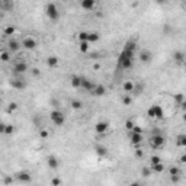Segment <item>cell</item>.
Here are the masks:
<instances>
[{
    "label": "cell",
    "instance_id": "cell-1",
    "mask_svg": "<svg viewBox=\"0 0 186 186\" xmlns=\"http://www.w3.org/2000/svg\"><path fill=\"white\" fill-rule=\"evenodd\" d=\"M135 48H137V42L135 41H128L124 45L122 52L119 54L118 58V67L124 69V70H129L134 66V54H135Z\"/></svg>",
    "mask_w": 186,
    "mask_h": 186
},
{
    "label": "cell",
    "instance_id": "cell-2",
    "mask_svg": "<svg viewBox=\"0 0 186 186\" xmlns=\"http://www.w3.org/2000/svg\"><path fill=\"white\" fill-rule=\"evenodd\" d=\"M150 146H151L154 150L163 149V147L166 146V138H164L163 135H160V134H154V135H151V138H150Z\"/></svg>",
    "mask_w": 186,
    "mask_h": 186
},
{
    "label": "cell",
    "instance_id": "cell-3",
    "mask_svg": "<svg viewBox=\"0 0 186 186\" xmlns=\"http://www.w3.org/2000/svg\"><path fill=\"white\" fill-rule=\"evenodd\" d=\"M50 118H51L52 124L57 125V127H61V125L66 122V116H64V113H63L61 111H58V109H55V111L51 112V113H50Z\"/></svg>",
    "mask_w": 186,
    "mask_h": 186
},
{
    "label": "cell",
    "instance_id": "cell-4",
    "mask_svg": "<svg viewBox=\"0 0 186 186\" xmlns=\"http://www.w3.org/2000/svg\"><path fill=\"white\" fill-rule=\"evenodd\" d=\"M45 13L47 16L51 19V21H57L60 18V12H58V7L54 4V3H48L45 6Z\"/></svg>",
    "mask_w": 186,
    "mask_h": 186
},
{
    "label": "cell",
    "instance_id": "cell-5",
    "mask_svg": "<svg viewBox=\"0 0 186 186\" xmlns=\"http://www.w3.org/2000/svg\"><path fill=\"white\" fill-rule=\"evenodd\" d=\"M10 86L16 90H23V89H26V81L23 77H16V79L10 80Z\"/></svg>",
    "mask_w": 186,
    "mask_h": 186
},
{
    "label": "cell",
    "instance_id": "cell-6",
    "mask_svg": "<svg viewBox=\"0 0 186 186\" xmlns=\"http://www.w3.org/2000/svg\"><path fill=\"white\" fill-rule=\"evenodd\" d=\"M28 71V64L25 63V61H18L15 66H13V73L18 76H22L25 74Z\"/></svg>",
    "mask_w": 186,
    "mask_h": 186
},
{
    "label": "cell",
    "instance_id": "cell-7",
    "mask_svg": "<svg viewBox=\"0 0 186 186\" xmlns=\"http://www.w3.org/2000/svg\"><path fill=\"white\" fill-rule=\"evenodd\" d=\"M22 47L25 48V50H28V51H32V50H35L38 47V42L34 39V38H25L23 39V42H22Z\"/></svg>",
    "mask_w": 186,
    "mask_h": 186
},
{
    "label": "cell",
    "instance_id": "cell-8",
    "mask_svg": "<svg viewBox=\"0 0 186 186\" xmlns=\"http://www.w3.org/2000/svg\"><path fill=\"white\" fill-rule=\"evenodd\" d=\"M90 92H92L93 96L100 98V96H105V93H106V87H105L103 84H95V87H93Z\"/></svg>",
    "mask_w": 186,
    "mask_h": 186
},
{
    "label": "cell",
    "instance_id": "cell-9",
    "mask_svg": "<svg viewBox=\"0 0 186 186\" xmlns=\"http://www.w3.org/2000/svg\"><path fill=\"white\" fill-rule=\"evenodd\" d=\"M108 128H109V124L105 122V121H100V122H98V124L95 125V131H96L98 134H105V132L108 131Z\"/></svg>",
    "mask_w": 186,
    "mask_h": 186
},
{
    "label": "cell",
    "instance_id": "cell-10",
    "mask_svg": "<svg viewBox=\"0 0 186 186\" xmlns=\"http://www.w3.org/2000/svg\"><path fill=\"white\" fill-rule=\"evenodd\" d=\"M47 164H48V167H50V169L55 170V169H58V167H60V160H58L55 156H50V157L47 158Z\"/></svg>",
    "mask_w": 186,
    "mask_h": 186
},
{
    "label": "cell",
    "instance_id": "cell-11",
    "mask_svg": "<svg viewBox=\"0 0 186 186\" xmlns=\"http://www.w3.org/2000/svg\"><path fill=\"white\" fill-rule=\"evenodd\" d=\"M80 87H83L84 90L90 92V90L95 87V83H93L90 79H87V77H81V84H80Z\"/></svg>",
    "mask_w": 186,
    "mask_h": 186
},
{
    "label": "cell",
    "instance_id": "cell-12",
    "mask_svg": "<svg viewBox=\"0 0 186 186\" xmlns=\"http://www.w3.org/2000/svg\"><path fill=\"white\" fill-rule=\"evenodd\" d=\"M80 6L84 10H93L95 6H96V0H81L80 1Z\"/></svg>",
    "mask_w": 186,
    "mask_h": 186
},
{
    "label": "cell",
    "instance_id": "cell-13",
    "mask_svg": "<svg viewBox=\"0 0 186 186\" xmlns=\"http://www.w3.org/2000/svg\"><path fill=\"white\" fill-rule=\"evenodd\" d=\"M16 178H18L19 182H23V183H29V182L32 180V178H31V175H29L28 172H19V173L16 175Z\"/></svg>",
    "mask_w": 186,
    "mask_h": 186
},
{
    "label": "cell",
    "instance_id": "cell-14",
    "mask_svg": "<svg viewBox=\"0 0 186 186\" xmlns=\"http://www.w3.org/2000/svg\"><path fill=\"white\" fill-rule=\"evenodd\" d=\"M141 141H143V134L132 132V135H131V144L135 146V147H138V146L141 144Z\"/></svg>",
    "mask_w": 186,
    "mask_h": 186
},
{
    "label": "cell",
    "instance_id": "cell-15",
    "mask_svg": "<svg viewBox=\"0 0 186 186\" xmlns=\"http://www.w3.org/2000/svg\"><path fill=\"white\" fill-rule=\"evenodd\" d=\"M153 109H154V118L156 119H163L164 118V111L160 105H153Z\"/></svg>",
    "mask_w": 186,
    "mask_h": 186
},
{
    "label": "cell",
    "instance_id": "cell-16",
    "mask_svg": "<svg viewBox=\"0 0 186 186\" xmlns=\"http://www.w3.org/2000/svg\"><path fill=\"white\" fill-rule=\"evenodd\" d=\"M173 60L176 63H179V64H183L185 63V54H183V51H176L173 54Z\"/></svg>",
    "mask_w": 186,
    "mask_h": 186
},
{
    "label": "cell",
    "instance_id": "cell-17",
    "mask_svg": "<svg viewBox=\"0 0 186 186\" xmlns=\"http://www.w3.org/2000/svg\"><path fill=\"white\" fill-rule=\"evenodd\" d=\"M47 66L51 67V69L57 67V66H58V58H57L55 55H50V57L47 58Z\"/></svg>",
    "mask_w": 186,
    "mask_h": 186
},
{
    "label": "cell",
    "instance_id": "cell-18",
    "mask_svg": "<svg viewBox=\"0 0 186 186\" xmlns=\"http://www.w3.org/2000/svg\"><path fill=\"white\" fill-rule=\"evenodd\" d=\"M150 169H151V172H154V173H163V172H164V164H163V161H160V163H157V164H153Z\"/></svg>",
    "mask_w": 186,
    "mask_h": 186
},
{
    "label": "cell",
    "instance_id": "cell-19",
    "mask_svg": "<svg viewBox=\"0 0 186 186\" xmlns=\"http://www.w3.org/2000/svg\"><path fill=\"white\" fill-rule=\"evenodd\" d=\"M70 84L73 86V87H80V84H81V76H71V79H70Z\"/></svg>",
    "mask_w": 186,
    "mask_h": 186
},
{
    "label": "cell",
    "instance_id": "cell-20",
    "mask_svg": "<svg viewBox=\"0 0 186 186\" xmlns=\"http://www.w3.org/2000/svg\"><path fill=\"white\" fill-rule=\"evenodd\" d=\"M7 47H9V51H12V52H16L19 48H21V45H19V42L18 41H9V44H7Z\"/></svg>",
    "mask_w": 186,
    "mask_h": 186
},
{
    "label": "cell",
    "instance_id": "cell-21",
    "mask_svg": "<svg viewBox=\"0 0 186 186\" xmlns=\"http://www.w3.org/2000/svg\"><path fill=\"white\" fill-rule=\"evenodd\" d=\"M134 83L132 81H125L124 84H122V89H124V92L125 93H131V92H134Z\"/></svg>",
    "mask_w": 186,
    "mask_h": 186
},
{
    "label": "cell",
    "instance_id": "cell-22",
    "mask_svg": "<svg viewBox=\"0 0 186 186\" xmlns=\"http://www.w3.org/2000/svg\"><path fill=\"white\" fill-rule=\"evenodd\" d=\"M140 60H141L143 63H150V61H151V52H149V51L140 52Z\"/></svg>",
    "mask_w": 186,
    "mask_h": 186
},
{
    "label": "cell",
    "instance_id": "cell-23",
    "mask_svg": "<svg viewBox=\"0 0 186 186\" xmlns=\"http://www.w3.org/2000/svg\"><path fill=\"white\" fill-rule=\"evenodd\" d=\"M96 154L99 157H105V156H108V149L103 147V146H98L96 147Z\"/></svg>",
    "mask_w": 186,
    "mask_h": 186
},
{
    "label": "cell",
    "instance_id": "cell-24",
    "mask_svg": "<svg viewBox=\"0 0 186 186\" xmlns=\"http://www.w3.org/2000/svg\"><path fill=\"white\" fill-rule=\"evenodd\" d=\"M99 39V34L98 32H89L87 34V42L90 44V42H96Z\"/></svg>",
    "mask_w": 186,
    "mask_h": 186
},
{
    "label": "cell",
    "instance_id": "cell-25",
    "mask_svg": "<svg viewBox=\"0 0 186 186\" xmlns=\"http://www.w3.org/2000/svg\"><path fill=\"white\" fill-rule=\"evenodd\" d=\"M178 146H179V147H185L186 146V135L185 134L178 135Z\"/></svg>",
    "mask_w": 186,
    "mask_h": 186
},
{
    "label": "cell",
    "instance_id": "cell-26",
    "mask_svg": "<svg viewBox=\"0 0 186 186\" xmlns=\"http://www.w3.org/2000/svg\"><path fill=\"white\" fill-rule=\"evenodd\" d=\"M0 61H3V63H7V61H10V54H9L7 51H3V52H0Z\"/></svg>",
    "mask_w": 186,
    "mask_h": 186
},
{
    "label": "cell",
    "instance_id": "cell-27",
    "mask_svg": "<svg viewBox=\"0 0 186 186\" xmlns=\"http://www.w3.org/2000/svg\"><path fill=\"white\" fill-rule=\"evenodd\" d=\"M71 108L76 109V111H80L81 108H83V103H81V100H71Z\"/></svg>",
    "mask_w": 186,
    "mask_h": 186
},
{
    "label": "cell",
    "instance_id": "cell-28",
    "mask_svg": "<svg viewBox=\"0 0 186 186\" xmlns=\"http://www.w3.org/2000/svg\"><path fill=\"white\" fill-rule=\"evenodd\" d=\"M79 48H80L81 52H87V50H89V42H87V41H80Z\"/></svg>",
    "mask_w": 186,
    "mask_h": 186
},
{
    "label": "cell",
    "instance_id": "cell-29",
    "mask_svg": "<svg viewBox=\"0 0 186 186\" xmlns=\"http://www.w3.org/2000/svg\"><path fill=\"white\" fill-rule=\"evenodd\" d=\"M169 173H170V176H179V175H180V169L176 167V166H172V167L169 169Z\"/></svg>",
    "mask_w": 186,
    "mask_h": 186
},
{
    "label": "cell",
    "instance_id": "cell-30",
    "mask_svg": "<svg viewBox=\"0 0 186 186\" xmlns=\"http://www.w3.org/2000/svg\"><path fill=\"white\" fill-rule=\"evenodd\" d=\"M175 102H176L178 105H180L182 102H185V96H183V93H178V95H175Z\"/></svg>",
    "mask_w": 186,
    "mask_h": 186
},
{
    "label": "cell",
    "instance_id": "cell-31",
    "mask_svg": "<svg viewBox=\"0 0 186 186\" xmlns=\"http://www.w3.org/2000/svg\"><path fill=\"white\" fill-rule=\"evenodd\" d=\"M122 103H124L125 106H129V105L132 103V98H131V96H128V95H125V96L122 98Z\"/></svg>",
    "mask_w": 186,
    "mask_h": 186
},
{
    "label": "cell",
    "instance_id": "cell-32",
    "mask_svg": "<svg viewBox=\"0 0 186 186\" xmlns=\"http://www.w3.org/2000/svg\"><path fill=\"white\" fill-rule=\"evenodd\" d=\"M160 161H161V158H160L158 156H151V157H150V163H151V166H153V164H157V163H160Z\"/></svg>",
    "mask_w": 186,
    "mask_h": 186
},
{
    "label": "cell",
    "instance_id": "cell-33",
    "mask_svg": "<svg viewBox=\"0 0 186 186\" xmlns=\"http://www.w3.org/2000/svg\"><path fill=\"white\" fill-rule=\"evenodd\" d=\"M18 109V103L16 102H10L9 103V106H7V112H13Z\"/></svg>",
    "mask_w": 186,
    "mask_h": 186
},
{
    "label": "cell",
    "instance_id": "cell-34",
    "mask_svg": "<svg viewBox=\"0 0 186 186\" xmlns=\"http://www.w3.org/2000/svg\"><path fill=\"white\" fill-rule=\"evenodd\" d=\"M13 131H15V127H13V125H6V128H4V134L10 135V134H13Z\"/></svg>",
    "mask_w": 186,
    "mask_h": 186
},
{
    "label": "cell",
    "instance_id": "cell-35",
    "mask_svg": "<svg viewBox=\"0 0 186 186\" xmlns=\"http://www.w3.org/2000/svg\"><path fill=\"white\" fill-rule=\"evenodd\" d=\"M151 173H153V172H151V169H150V167H144V169H143V172H141V175H143L144 178L151 176Z\"/></svg>",
    "mask_w": 186,
    "mask_h": 186
},
{
    "label": "cell",
    "instance_id": "cell-36",
    "mask_svg": "<svg viewBox=\"0 0 186 186\" xmlns=\"http://www.w3.org/2000/svg\"><path fill=\"white\" fill-rule=\"evenodd\" d=\"M13 34H15V28L13 26H7L4 29V35H13Z\"/></svg>",
    "mask_w": 186,
    "mask_h": 186
},
{
    "label": "cell",
    "instance_id": "cell-37",
    "mask_svg": "<svg viewBox=\"0 0 186 186\" xmlns=\"http://www.w3.org/2000/svg\"><path fill=\"white\" fill-rule=\"evenodd\" d=\"M87 34H89V32H84V31L80 32V34H79V41H87Z\"/></svg>",
    "mask_w": 186,
    "mask_h": 186
},
{
    "label": "cell",
    "instance_id": "cell-38",
    "mask_svg": "<svg viewBox=\"0 0 186 186\" xmlns=\"http://www.w3.org/2000/svg\"><path fill=\"white\" fill-rule=\"evenodd\" d=\"M131 131H132V132H138V134H143V128H141V127H138V125H134Z\"/></svg>",
    "mask_w": 186,
    "mask_h": 186
},
{
    "label": "cell",
    "instance_id": "cell-39",
    "mask_svg": "<svg viewBox=\"0 0 186 186\" xmlns=\"http://www.w3.org/2000/svg\"><path fill=\"white\" fill-rule=\"evenodd\" d=\"M39 135H41V138H48V135H50V132H48L47 129H41V132H39Z\"/></svg>",
    "mask_w": 186,
    "mask_h": 186
},
{
    "label": "cell",
    "instance_id": "cell-40",
    "mask_svg": "<svg viewBox=\"0 0 186 186\" xmlns=\"http://www.w3.org/2000/svg\"><path fill=\"white\" fill-rule=\"evenodd\" d=\"M132 127H134V122H132V121H127V122H125V128H127V129H129V131H131V129H132Z\"/></svg>",
    "mask_w": 186,
    "mask_h": 186
},
{
    "label": "cell",
    "instance_id": "cell-41",
    "mask_svg": "<svg viewBox=\"0 0 186 186\" xmlns=\"http://www.w3.org/2000/svg\"><path fill=\"white\" fill-rule=\"evenodd\" d=\"M51 183H52L54 186H57V185H61L63 182H61V179H58V178H54V179L51 180Z\"/></svg>",
    "mask_w": 186,
    "mask_h": 186
},
{
    "label": "cell",
    "instance_id": "cell-42",
    "mask_svg": "<svg viewBox=\"0 0 186 186\" xmlns=\"http://www.w3.org/2000/svg\"><path fill=\"white\" fill-rule=\"evenodd\" d=\"M143 154H144V153H143V150H140V149H137V150H135V157L141 158V157H143Z\"/></svg>",
    "mask_w": 186,
    "mask_h": 186
},
{
    "label": "cell",
    "instance_id": "cell-43",
    "mask_svg": "<svg viewBox=\"0 0 186 186\" xmlns=\"http://www.w3.org/2000/svg\"><path fill=\"white\" fill-rule=\"evenodd\" d=\"M170 179H172L173 183H178V182L180 180V175H179V176H170Z\"/></svg>",
    "mask_w": 186,
    "mask_h": 186
},
{
    "label": "cell",
    "instance_id": "cell-44",
    "mask_svg": "<svg viewBox=\"0 0 186 186\" xmlns=\"http://www.w3.org/2000/svg\"><path fill=\"white\" fill-rule=\"evenodd\" d=\"M39 74H41L39 69H34V70H32V76H34V77H38Z\"/></svg>",
    "mask_w": 186,
    "mask_h": 186
},
{
    "label": "cell",
    "instance_id": "cell-45",
    "mask_svg": "<svg viewBox=\"0 0 186 186\" xmlns=\"http://www.w3.org/2000/svg\"><path fill=\"white\" fill-rule=\"evenodd\" d=\"M4 128H6V124L0 122V134H4Z\"/></svg>",
    "mask_w": 186,
    "mask_h": 186
},
{
    "label": "cell",
    "instance_id": "cell-46",
    "mask_svg": "<svg viewBox=\"0 0 186 186\" xmlns=\"http://www.w3.org/2000/svg\"><path fill=\"white\" fill-rule=\"evenodd\" d=\"M12 182H13L12 178H6V179H4V183H6V185H7V183H12Z\"/></svg>",
    "mask_w": 186,
    "mask_h": 186
},
{
    "label": "cell",
    "instance_id": "cell-47",
    "mask_svg": "<svg viewBox=\"0 0 186 186\" xmlns=\"http://www.w3.org/2000/svg\"><path fill=\"white\" fill-rule=\"evenodd\" d=\"M180 163H186V156H185V154L180 157Z\"/></svg>",
    "mask_w": 186,
    "mask_h": 186
},
{
    "label": "cell",
    "instance_id": "cell-48",
    "mask_svg": "<svg viewBox=\"0 0 186 186\" xmlns=\"http://www.w3.org/2000/svg\"><path fill=\"white\" fill-rule=\"evenodd\" d=\"M156 1H157V3H158V4H164V3H166V1H167V0H156Z\"/></svg>",
    "mask_w": 186,
    "mask_h": 186
},
{
    "label": "cell",
    "instance_id": "cell-49",
    "mask_svg": "<svg viewBox=\"0 0 186 186\" xmlns=\"http://www.w3.org/2000/svg\"><path fill=\"white\" fill-rule=\"evenodd\" d=\"M93 69H95V70H99V69H100V66H99V64H95V66H93Z\"/></svg>",
    "mask_w": 186,
    "mask_h": 186
},
{
    "label": "cell",
    "instance_id": "cell-50",
    "mask_svg": "<svg viewBox=\"0 0 186 186\" xmlns=\"http://www.w3.org/2000/svg\"><path fill=\"white\" fill-rule=\"evenodd\" d=\"M64 1H69V0H64Z\"/></svg>",
    "mask_w": 186,
    "mask_h": 186
},
{
    "label": "cell",
    "instance_id": "cell-51",
    "mask_svg": "<svg viewBox=\"0 0 186 186\" xmlns=\"http://www.w3.org/2000/svg\"><path fill=\"white\" fill-rule=\"evenodd\" d=\"M0 103H1V100H0Z\"/></svg>",
    "mask_w": 186,
    "mask_h": 186
},
{
    "label": "cell",
    "instance_id": "cell-52",
    "mask_svg": "<svg viewBox=\"0 0 186 186\" xmlns=\"http://www.w3.org/2000/svg\"><path fill=\"white\" fill-rule=\"evenodd\" d=\"M182 1H183V0H182Z\"/></svg>",
    "mask_w": 186,
    "mask_h": 186
}]
</instances>
